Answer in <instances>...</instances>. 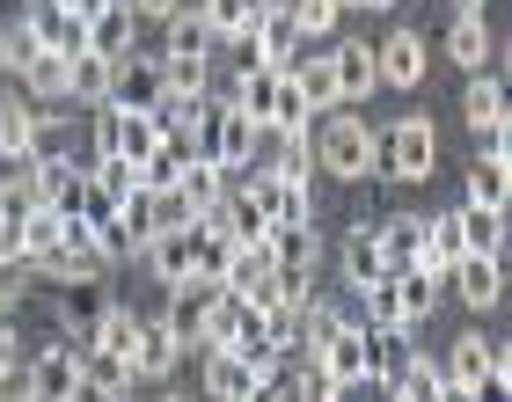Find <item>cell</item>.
I'll use <instances>...</instances> for the list:
<instances>
[{
    "label": "cell",
    "instance_id": "15",
    "mask_svg": "<svg viewBox=\"0 0 512 402\" xmlns=\"http://www.w3.org/2000/svg\"><path fill=\"white\" fill-rule=\"evenodd\" d=\"M88 52H96V59H110V66L139 52V15L125 8V0H103V8L88 15Z\"/></svg>",
    "mask_w": 512,
    "mask_h": 402
},
{
    "label": "cell",
    "instance_id": "18",
    "mask_svg": "<svg viewBox=\"0 0 512 402\" xmlns=\"http://www.w3.org/2000/svg\"><path fill=\"white\" fill-rule=\"evenodd\" d=\"M103 103L154 110V103H161V52H132V59H118V74H110V96H103Z\"/></svg>",
    "mask_w": 512,
    "mask_h": 402
},
{
    "label": "cell",
    "instance_id": "30",
    "mask_svg": "<svg viewBox=\"0 0 512 402\" xmlns=\"http://www.w3.org/2000/svg\"><path fill=\"white\" fill-rule=\"evenodd\" d=\"M374 242L388 256V271H403V264H417V249H425V220H417V212H388L374 227Z\"/></svg>",
    "mask_w": 512,
    "mask_h": 402
},
{
    "label": "cell",
    "instance_id": "8",
    "mask_svg": "<svg viewBox=\"0 0 512 402\" xmlns=\"http://www.w3.org/2000/svg\"><path fill=\"white\" fill-rule=\"evenodd\" d=\"M374 66H381V88H395V96H417V88L432 81V44L410 30V22H395V30L374 44Z\"/></svg>",
    "mask_w": 512,
    "mask_h": 402
},
{
    "label": "cell",
    "instance_id": "25",
    "mask_svg": "<svg viewBox=\"0 0 512 402\" xmlns=\"http://www.w3.org/2000/svg\"><path fill=\"white\" fill-rule=\"evenodd\" d=\"M191 249H198V227H176V234H154L139 256H147V271L161 286H183V278H191Z\"/></svg>",
    "mask_w": 512,
    "mask_h": 402
},
{
    "label": "cell",
    "instance_id": "9",
    "mask_svg": "<svg viewBox=\"0 0 512 402\" xmlns=\"http://www.w3.org/2000/svg\"><path fill=\"white\" fill-rule=\"evenodd\" d=\"M447 286H454V300L469 307V315H491L505 300V256L498 249H461L447 264Z\"/></svg>",
    "mask_w": 512,
    "mask_h": 402
},
{
    "label": "cell",
    "instance_id": "11",
    "mask_svg": "<svg viewBox=\"0 0 512 402\" xmlns=\"http://www.w3.org/2000/svg\"><path fill=\"white\" fill-rule=\"evenodd\" d=\"M308 359H315V366H330L344 388H366V322H359V315H344L330 337L308 351Z\"/></svg>",
    "mask_w": 512,
    "mask_h": 402
},
{
    "label": "cell",
    "instance_id": "42",
    "mask_svg": "<svg viewBox=\"0 0 512 402\" xmlns=\"http://www.w3.org/2000/svg\"><path fill=\"white\" fill-rule=\"evenodd\" d=\"M512 388V344H491V366H483V395H505Z\"/></svg>",
    "mask_w": 512,
    "mask_h": 402
},
{
    "label": "cell",
    "instance_id": "12",
    "mask_svg": "<svg viewBox=\"0 0 512 402\" xmlns=\"http://www.w3.org/2000/svg\"><path fill=\"white\" fill-rule=\"evenodd\" d=\"M220 293L271 307V234H256V242H235V256H227V278H220Z\"/></svg>",
    "mask_w": 512,
    "mask_h": 402
},
{
    "label": "cell",
    "instance_id": "10",
    "mask_svg": "<svg viewBox=\"0 0 512 402\" xmlns=\"http://www.w3.org/2000/svg\"><path fill=\"white\" fill-rule=\"evenodd\" d=\"M300 52H308V37H300L293 0H264L256 22H249V59H256V66H293Z\"/></svg>",
    "mask_w": 512,
    "mask_h": 402
},
{
    "label": "cell",
    "instance_id": "4",
    "mask_svg": "<svg viewBox=\"0 0 512 402\" xmlns=\"http://www.w3.org/2000/svg\"><path fill=\"white\" fill-rule=\"evenodd\" d=\"M198 388L213 402H256V395H286V359H242V351H198Z\"/></svg>",
    "mask_w": 512,
    "mask_h": 402
},
{
    "label": "cell",
    "instance_id": "44",
    "mask_svg": "<svg viewBox=\"0 0 512 402\" xmlns=\"http://www.w3.org/2000/svg\"><path fill=\"white\" fill-rule=\"evenodd\" d=\"M395 0H344V15H388Z\"/></svg>",
    "mask_w": 512,
    "mask_h": 402
},
{
    "label": "cell",
    "instance_id": "19",
    "mask_svg": "<svg viewBox=\"0 0 512 402\" xmlns=\"http://www.w3.org/2000/svg\"><path fill=\"white\" fill-rule=\"evenodd\" d=\"M330 59H337V96H344V103H374V88H381L374 44H366V37H344Z\"/></svg>",
    "mask_w": 512,
    "mask_h": 402
},
{
    "label": "cell",
    "instance_id": "2",
    "mask_svg": "<svg viewBox=\"0 0 512 402\" xmlns=\"http://www.w3.org/2000/svg\"><path fill=\"white\" fill-rule=\"evenodd\" d=\"M88 344H74L59 329V337H44L37 351H22V366H15V388L22 395H37V402H81L88 395V359H81Z\"/></svg>",
    "mask_w": 512,
    "mask_h": 402
},
{
    "label": "cell",
    "instance_id": "7",
    "mask_svg": "<svg viewBox=\"0 0 512 402\" xmlns=\"http://www.w3.org/2000/svg\"><path fill=\"white\" fill-rule=\"evenodd\" d=\"M103 271H110V256H103V242H96V227H88V220H66L52 256L37 264L44 286H81V278H103Z\"/></svg>",
    "mask_w": 512,
    "mask_h": 402
},
{
    "label": "cell",
    "instance_id": "24",
    "mask_svg": "<svg viewBox=\"0 0 512 402\" xmlns=\"http://www.w3.org/2000/svg\"><path fill=\"white\" fill-rule=\"evenodd\" d=\"M161 59H213V30H205L198 8L161 15Z\"/></svg>",
    "mask_w": 512,
    "mask_h": 402
},
{
    "label": "cell",
    "instance_id": "39",
    "mask_svg": "<svg viewBox=\"0 0 512 402\" xmlns=\"http://www.w3.org/2000/svg\"><path fill=\"white\" fill-rule=\"evenodd\" d=\"M88 183L110 191V198H125V191H139V169H132L125 154H96V161H88Z\"/></svg>",
    "mask_w": 512,
    "mask_h": 402
},
{
    "label": "cell",
    "instance_id": "36",
    "mask_svg": "<svg viewBox=\"0 0 512 402\" xmlns=\"http://www.w3.org/2000/svg\"><path fill=\"white\" fill-rule=\"evenodd\" d=\"M161 96H213V59H161Z\"/></svg>",
    "mask_w": 512,
    "mask_h": 402
},
{
    "label": "cell",
    "instance_id": "3",
    "mask_svg": "<svg viewBox=\"0 0 512 402\" xmlns=\"http://www.w3.org/2000/svg\"><path fill=\"white\" fill-rule=\"evenodd\" d=\"M264 139H271V132L256 125V117H242V110L227 103V96H213V110H205L198 125H191V147H198L205 161H220L227 176H242L249 161L264 154Z\"/></svg>",
    "mask_w": 512,
    "mask_h": 402
},
{
    "label": "cell",
    "instance_id": "13",
    "mask_svg": "<svg viewBox=\"0 0 512 402\" xmlns=\"http://www.w3.org/2000/svg\"><path fill=\"white\" fill-rule=\"evenodd\" d=\"M183 359H191V351L176 344V329L161 315H139V337H132V373H139V381H169Z\"/></svg>",
    "mask_w": 512,
    "mask_h": 402
},
{
    "label": "cell",
    "instance_id": "1",
    "mask_svg": "<svg viewBox=\"0 0 512 402\" xmlns=\"http://www.w3.org/2000/svg\"><path fill=\"white\" fill-rule=\"evenodd\" d=\"M308 147H315V176L344 183V191L374 183V169H381V132H374V117H359V103L322 110L308 125Z\"/></svg>",
    "mask_w": 512,
    "mask_h": 402
},
{
    "label": "cell",
    "instance_id": "47",
    "mask_svg": "<svg viewBox=\"0 0 512 402\" xmlns=\"http://www.w3.org/2000/svg\"><path fill=\"white\" fill-rule=\"evenodd\" d=\"M483 8H491V0H454V15H483Z\"/></svg>",
    "mask_w": 512,
    "mask_h": 402
},
{
    "label": "cell",
    "instance_id": "43",
    "mask_svg": "<svg viewBox=\"0 0 512 402\" xmlns=\"http://www.w3.org/2000/svg\"><path fill=\"white\" fill-rule=\"evenodd\" d=\"M125 8H132L139 22H161V15H176V8H191V0H125Z\"/></svg>",
    "mask_w": 512,
    "mask_h": 402
},
{
    "label": "cell",
    "instance_id": "5",
    "mask_svg": "<svg viewBox=\"0 0 512 402\" xmlns=\"http://www.w3.org/2000/svg\"><path fill=\"white\" fill-rule=\"evenodd\" d=\"M432 169H439V125L425 110L395 117V125L381 132V169L374 176H388V183H432Z\"/></svg>",
    "mask_w": 512,
    "mask_h": 402
},
{
    "label": "cell",
    "instance_id": "17",
    "mask_svg": "<svg viewBox=\"0 0 512 402\" xmlns=\"http://www.w3.org/2000/svg\"><path fill=\"white\" fill-rule=\"evenodd\" d=\"M461 117H469V132H512V110H505V81L483 66V74H469V88H461Z\"/></svg>",
    "mask_w": 512,
    "mask_h": 402
},
{
    "label": "cell",
    "instance_id": "29",
    "mask_svg": "<svg viewBox=\"0 0 512 402\" xmlns=\"http://www.w3.org/2000/svg\"><path fill=\"white\" fill-rule=\"evenodd\" d=\"M191 161H198L191 132H169V139H161V147H154L147 161H139V183H147V191H169V183H176L183 169H191Z\"/></svg>",
    "mask_w": 512,
    "mask_h": 402
},
{
    "label": "cell",
    "instance_id": "45",
    "mask_svg": "<svg viewBox=\"0 0 512 402\" xmlns=\"http://www.w3.org/2000/svg\"><path fill=\"white\" fill-rule=\"evenodd\" d=\"M44 8H66V15H96L103 0H44Z\"/></svg>",
    "mask_w": 512,
    "mask_h": 402
},
{
    "label": "cell",
    "instance_id": "31",
    "mask_svg": "<svg viewBox=\"0 0 512 402\" xmlns=\"http://www.w3.org/2000/svg\"><path fill=\"white\" fill-rule=\"evenodd\" d=\"M81 359H88V395H103V402H125V395L139 388L132 359H118V351H96V344H88Z\"/></svg>",
    "mask_w": 512,
    "mask_h": 402
},
{
    "label": "cell",
    "instance_id": "6",
    "mask_svg": "<svg viewBox=\"0 0 512 402\" xmlns=\"http://www.w3.org/2000/svg\"><path fill=\"white\" fill-rule=\"evenodd\" d=\"M249 205L264 212V227H322V205H315V183H286V176H271L264 161H249V169L235 176Z\"/></svg>",
    "mask_w": 512,
    "mask_h": 402
},
{
    "label": "cell",
    "instance_id": "46",
    "mask_svg": "<svg viewBox=\"0 0 512 402\" xmlns=\"http://www.w3.org/2000/svg\"><path fill=\"white\" fill-rule=\"evenodd\" d=\"M0 74H15V44H8V22H0Z\"/></svg>",
    "mask_w": 512,
    "mask_h": 402
},
{
    "label": "cell",
    "instance_id": "35",
    "mask_svg": "<svg viewBox=\"0 0 512 402\" xmlns=\"http://www.w3.org/2000/svg\"><path fill=\"white\" fill-rule=\"evenodd\" d=\"M110 74H118L110 59H96V52H74V88H66V103H88V110H96V103L110 96Z\"/></svg>",
    "mask_w": 512,
    "mask_h": 402
},
{
    "label": "cell",
    "instance_id": "32",
    "mask_svg": "<svg viewBox=\"0 0 512 402\" xmlns=\"http://www.w3.org/2000/svg\"><path fill=\"white\" fill-rule=\"evenodd\" d=\"M293 81H300V96L315 103V117L344 103V96H337V59H330V52H300V59H293Z\"/></svg>",
    "mask_w": 512,
    "mask_h": 402
},
{
    "label": "cell",
    "instance_id": "33",
    "mask_svg": "<svg viewBox=\"0 0 512 402\" xmlns=\"http://www.w3.org/2000/svg\"><path fill=\"white\" fill-rule=\"evenodd\" d=\"M461 249H498L505 256V205H476V198H461Z\"/></svg>",
    "mask_w": 512,
    "mask_h": 402
},
{
    "label": "cell",
    "instance_id": "20",
    "mask_svg": "<svg viewBox=\"0 0 512 402\" xmlns=\"http://www.w3.org/2000/svg\"><path fill=\"white\" fill-rule=\"evenodd\" d=\"M337 271H344V286H352V293H366L374 278H388V256H381V242H374V227H366V220L337 242Z\"/></svg>",
    "mask_w": 512,
    "mask_h": 402
},
{
    "label": "cell",
    "instance_id": "22",
    "mask_svg": "<svg viewBox=\"0 0 512 402\" xmlns=\"http://www.w3.org/2000/svg\"><path fill=\"white\" fill-rule=\"evenodd\" d=\"M447 66H461V74L491 66V15H454L447 22Z\"/></svg>",
    "mask_w": 512,
    "mask_h": 402
},
{
    "label": "cell",
    "instance_id": "34",
    "mask_svg": "<svg viewBox=\"0 0 512 402\" xmlns=\"http://www.w3.org/2000/svg\"><path fill=\"white\" fill-rule=\"evenodd\" d=\"M315 125V103L300 96L293 66H278V88H271V132H308Z\"/></svg>",
    "mask_w": 512,
    "mask_h": 402
},
{
    "label": "cell",
    "instance_id": "27",
    "mask_svg": "<svg viewBox=\"0 0 512 402\" xmlns=\"http://www.w3.org/2000/svg\"><path fill=\"white\" fill-rule=\"evenodd\" d=\"M66 234V212L52 205V198H37L30 212H22V227H15V249L30 256V264H44V256H52V242Z\"/></svg>",
    "mask_w": 512,
    "mask_h": 402
},
{
    "label": "cell",
    "instance_id": "28",
    "mask_svg": "<svg viewBox=\"0 0 512 402\" xmlns=\"http://www.w3.org/2000/svg\"><path fill=\"white\" fill-rule=\"evenodd\" d=\"M388 278H395V300H403V322H410V329L439 307V286H447V278L425 271V264H403V271H388Z\"/></svg>",
    "mask_w": 512,
    "mask_h": 402
},
{
    "label": "cell",
    "instance_id": "37",
    "mask_svg": "<svg viewBox=\"0 0 512 402\" xmlns=\"http://www.w3.org/2000/svg\"><path fill=\"white\" fill-rule=\"evenodd\" d=\"M352 300L366 307V315H359L366 329H410V322H403V300H395V278H374V286L352 293Z\"/></svg>",
    "mask_w": 512,
    "mask_h": 402
},
{
    "label": "cell",
    "instance_id": "21",
    "mask_svg": "<svg viewBox=\"0 0 512 402\" xmlns=\"http://www.w3.org/2000/svg\"><path fill=\"white\" fill-rule=\"evenodd\" d=\"M15 74H22V96H30V103H66V88H74V59L30 52V59H15Z\"/></svg>",
    "mask_w": 512,
    "mask_h": 402
},
{
    "label": "cell",
    "instance_id": "14",
    "mask_svg": "<svg viewBox=\"0 0 512 402\" xmlns=\"http://www.w3.org/2000/svg\"><path fill=\"white\" fill-rule=\"evenodd\" d=\"M439 366H447V402H476L483 395V366H491V337H483V329H461Z\"/></svg>",
    "mask_w": 512,
    "mask_h": 402
},
{
    "label": "cell",
    "instance_id": "40",
    "mask_svg": "<svg viewBox=\"0 0 512 402\" xmlns=\"http://www.w3.org/2000/svg\"><path fill=\"white\" fill-rule=\"evenodd\" d=\"M293 15H300V37L308 44H322L344 22V0H293Z\"/></svg>",
    "mask_w": 512,
    "mask_h": 402
},
{
    "label": "cell",
    "instance_id": "38",
    "mask_svg": "<svg viewBox=\"0 0 512 402\" xmlns=\"http://www.w3.org/2000/svg\"><path fill=\"white\" fill-rule=\"evenodd\" d=\"M37 293V264L22 249H0V307H15V300H30Z\"/></svg>",
    "mask_w": 512,
    "mask_h": 402
},
{
    "label": "cell",
    "instance_id": "41",
    "mask_svg": "<svg viewBox=\"0 0 512 402\" xmlns=\"http://www.w3.org/2000/svg\"><path fill=\"white\" fill-rule=\"evenodd\" d=\"M176 227H198L191 205H183V191H154V234H176Z\"/></svg>",
    "mask_w": 512,
    "mask_h": 402
},
{
    "label": "cell",
    "instance_id": "16",
    "mask_svg": "<svg viewBox=\"0 0 512 402\" xmlns=\"http://www.w3.org/2000/svg\"><path fill=\"white\" fill-rule=\"evenodd\" d=\"M410 359H417V344H410V329H366V388H395L410 373Z\"/></svg>",
    "mask_w": 512,
    "mask_h": 402
},
{
    "label": "cell",
    "instance_id": "23",
    "mask_svg": "<svg viewBox=\"0 0 512 402\" xmlns=\"http://www.w3.org/2000/svg\"><path fill=\"white\" fill-rule=\"evenodd\" d=\"M103 300H110V286H103V278H81V286H59V329H66V337H74V344H88V322H96L103 315Z\"/></svg>",
    "mask_w": 512,
    "mask_h": 402
},
{
    "label": "cell",
    "instance_id": "26",
    "mask_svg": "<svg viewBox=\"0 0 512 402\" xmlns=\"http://www.w3.org/2000/svg\"><path fill=\"white\" fill-rule=\"evenodd\" d=\"M169 191H183V205H191V220H205V212H220V198H227V169H220V161H191V169H183L176 183H169Z\"/></svg>",
    "mask_w": 512,
    "mask_h": 402
},
{
    "label": "cell",
    "instance_id": "48",
    "mask_svg": "<svg viewBox=\"0 0 512 402\" xmlns=\"http://www.w3.org/2000/svg\"><path fill=\"white\" fill-rule=\"evenodd\" d=\"M0 315H8V307H0Z\"/></svg>",
    "mask_w": 512,
    "mask_h": 402
}]
</instances>
